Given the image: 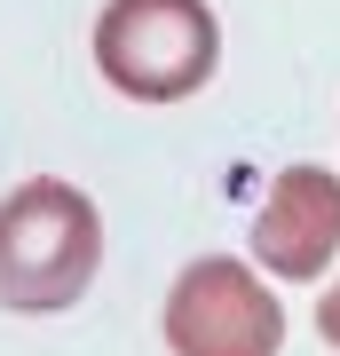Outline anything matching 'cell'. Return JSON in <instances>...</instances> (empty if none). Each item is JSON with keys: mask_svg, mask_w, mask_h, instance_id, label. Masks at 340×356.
<instances>
[{"mask_svg": "<svg viewBox=\"0 0 340 356\" xmlns=\"http://www.w3.org/2000/svg\"><path fill=\"white\" fill-rule=\"evenodd\" d=\"M103 269V214L79 182L32 175L0 198V309L56 317Z\"/></svg>", "mask_w": 340, "mask_h": 356, "instance_id": "6da1fadb", "label": "cell"}, {"mask_svg": "<svg viewBox=\"0 0 340 356\" xmlns=\"http://www.w3.org/2000/svg\"><path fill=\"white\" fill-rule=\"evenodd\" d=\"M222 64V24L206 0H103L95 72L135 103H182Z\"/></svg>", "mask_w": 340, "mask_h": 356, "instance_id": "7a4b0ae2", "label": "cell"}, {"mask_svg": "<svg viewBox=\"0 0 340 356\" xmlns=\"http://www.w3.org/2000/svg\"><path fill=\"white\" fill-rule=\"evenodd\" d=\"M166 348L175 356H277L285 348V309L245 261L206 254L166 293Z\"/></svg>", "mask_w": 340, "mask_h": 356, "instance_id": "3957f363", "label": "cell"}, {"mask_svg": "<svg viewBox=\"0 0 340 356\" xmlns=\"http://www.w3.org/2000/svg\"><path fill=\"white\" fill-rule=\"evenodd\" d=\"M253 254L277 277H325V261L340 254V175L325 166H285L277 191L253 214Z\"/></svg>", "mask_w": 340, "mask_h": 356, "instance_id": "277c9868", "label": "cell"}, {"mask_svg": "<svg viewBox=\"0 0 340 356\" xmlns=\"http://www.w3.org/2000/svg\"><path fill=\"white\" fill-rule=\"evenodd\" d=\"M316 332H325V341H332V348H340V285H332V293H325V301H316Z\"/></svg>", "mask_w": 340, "mask_h": 356, "instance_id": "5b68a950", "label": "cell"}]
</instances>
